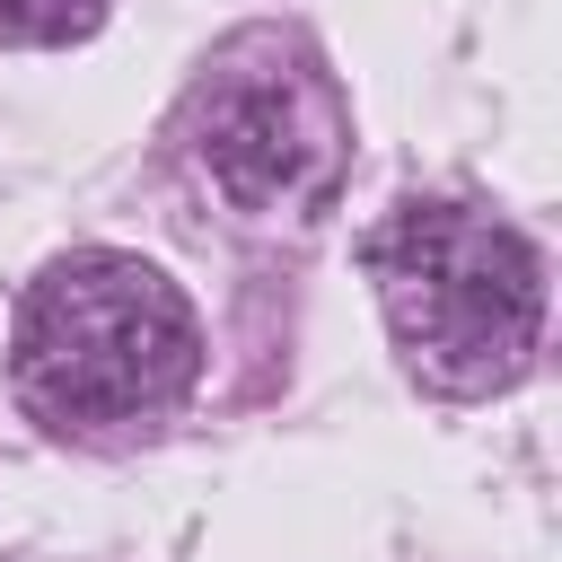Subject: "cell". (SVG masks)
Listing matches in <instances>:
<instances>
[{
    "mask_svg": "<svg viewBox=\"0 0 562 562\" xmlns=\"http://www.w3.org/2000/svg\"><path fill=\"white\" fill-rule=\"evenodd\" d=\"M9 378L44 430L123 439L193 395L202 325L158 263L123 246H79L26 281L9 325Z\"/></svg>",
    "mask_w": 562,
    "mask_h": 562,
    "instance_id": "6da1fadb",
    "label": "cell"
},
{
    "mask_svg": "<svg viewBox=\"0 0 562 562\" xmlns=\"http://www.w3.org/2000/svg\"><path fill=\"white\" fill-rule=\"evenodd\" d=\"M369 281L395 351L439 395L509 386L544 334V255L448 193H413L369 228Z\"/></svg>",
    "mask_w": 562,
    "mask_h": 562,
    "instance_id": "7a4b0ae2",
    "label": "cell"
},
{
    "mask_svg": "<svg viewBox=\"0 0 562 562\" xmlns=\"http://www.w3.org/2000/svg\"><path fill=\"white\" fill-rule=\"evenodd\" d=\"M184 158L246 220H307L351 158L334 70L299 35H237L184 97Z\"/></svg>",
    "mask_w": 562,
    "mask_h": 562,
    "instance_id": "3957f363",
    "label": "cell"
},
{
    "mask_svg": "<svg viewBox=\"0 0 562 562\" xmlns=\"http://www.w3.org/2000/svg\"><path fill=\"white\" fill-rule=\"evenodd\" d=\"M97 18L105 0H0V44H79Z\"/></svg>",
    "mask_w": 562,
    "mask_h": 562,
    "instance_id": "277c9868",
    "label": "cell"
}]
</instances>
